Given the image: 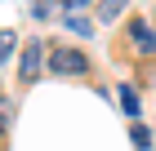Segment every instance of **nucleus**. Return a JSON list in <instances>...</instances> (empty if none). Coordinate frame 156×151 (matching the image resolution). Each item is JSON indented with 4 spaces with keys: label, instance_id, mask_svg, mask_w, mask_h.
<instances>
[{
    "label": "nucleus",
    "instance_id": "nucleus-1",
    "mask_svg": "<svg viewBox=\"0 0 156 151\" xmlns=\"http://www.w3.org/2000/svg\"><path fill=\"white\" fill-rule=\"evenodd\" d=\"M49 71H54V76H89V58H85L80 49L49 45Z\"/></svg>",
    "mask_w": 156,
    "mask_h": 151
},
{
    "label": "nucleus",
    "instance_id": "nucleus-2",
    "mask_svg": "<svg viewBox=\"0 0 156 151\" xmlns=\"http://www.w3.org/2000/svg\"><path fill=\"white\" fill-rule=\"evenodd\" d=\"M40 67H45V45L40 40H31V45L23 49V67H18V76H23V84H31L40 76Z\"/></svg>",
    "mask_w": 156,
    "mask_h": 151
},
{
    "label": "nucleus",
    "instance_id": "nucleus-3",
    "mask_svg": "<svg viewBox=\"0 0 156 151\" xmlns=\"http://www.w3.org/2000/svg\"><path fill=\"white\" fill-rule=\"evenodd\" d=\"M125 31H129V40L138 45V53L156 58V31H152V22H143V18H134V22L125 27Z\"/></svg>",
    "mask_w": 156,
    "mask_h": 151
},
{
    "label": "nucleus",
    "instance_id": "nucleus-4",
    "mask_svg": "<svg viewBox=\"0 0 156 151\" xmlns=\"http://www.w3.org/2000/svg\"><path fill=\"white\" fill-rule=\"evenodd\" d=\"M13 45H18V40H13V31H9V27H0V62L13 58Z\"/></svg>",
    "mask_w": 156,
    "mask_h": 151
},
{
    "label": "nucleus",
    "instance_id": "nucleus-5",
    "mask_svg": "<svg viewBox=\"0 0 156 151\" xmlns=\"http://www.w3.org/2000/svg\"><path fill=\"white\" fill-rule=\"evenodd\" d=\"M129 138H134V147H138V151H147V147H152V129H147V125H134Z\"/></svg>",
    "mask_w": 156,
    "mask_h": 151
},
{
    "label": "nucleus",
    "instance_id": "nucleus-6",
    "mask_svg": "<svg viewBox=\"0 0 156 151\" xmlns=\"http://www.w3.org/2000/svg\"><path fill=\"white\" fill-rule=\"evenodd\" d=\"M120 107H125V116H138V93H134L129 84L120 89Z\"/></svg>",
    "mask_w": 156,
    "mask_h": 151
},
{
    "label": "nucleus",
    "instance_id": "nucleus-7",
    "mask_svg": "<svg viewBox=\"0 0 156 151\" xmlns=\"http://www.w3.org/2000/svg\"><path fill=\"white\" fill-rule=\"evenodd\" d=\"M67 31H76V36H94V27H89V18L72 13V18H67Z\"/></svg>",
    "mask_w": 156,
    "mask_h": 151
},
{
    "label": "nucleus",
    "instance_id": "nucleus-8",
    "mask_svg": "<svg viewBox=\"0 0 156 151\" xmlns=\"http://www.w3.org/2000/svg\"><path fill=\"white\" fill-rule=\"evenodd\" d=\"M9 120H13V107H9V98H5V93H0V133H5V129H9Z\"/></svg>",
    "mask_w": 156,
    "mask_h": 151
},
{
    "label": "nucleus",
    "instance_id": "nucleus-9",
    "mask_svg": "<svg viewBox=\"0 0 156 151\" xmlns=\"http://www.w3.org/2000/svg\"><path fill=\"white\" fill-rule=\"evenodd\" d=\"M120 5H125V0H103V18H116Z\"/></svg>",
    "mask_w": 156,
    "mask_h": 151
},
{
    "label": "nucleus",
    "instance_id": "nucleus-10",
    "mask_svg": "<svg viewBox=\"0 0 156 151\" xmlns=\"http://www.w3.org/2000/svg\"><path fill=\"white\" fill-rule=\"evenodd\" d=\"M67 5H72V9H80V5H89V0H67Z\"/></svg>",
    "mask_w": 156,
    "mask_h": 151
}]
</instances>
